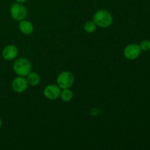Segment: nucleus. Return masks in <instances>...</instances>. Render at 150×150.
I'll use <instances>...</instances> for the list:
<instances>
[{"label": "nucleus", "instance_id": "nucleus-1", "mask_svg": "<svg viewBox=\"0 0 150 150\" xmlns=\"http://www.w3.org/2000/svg\"><path fill=\"white\" fill-rule=\"evenodd\" d=\"M93 21L97 26L101 28H107L111 25L113 18L111 13L105 10L97 11L93 16Z\"/></svg>", "mask_w": 150, "mask_h": 150}, {"label": "nucleus", "instance_id": "nucleus-2", "mask_svg": "<svg viewBox=\"0 0 150 150\" xmlns=\"http://www.w3.org/2000/svg\"><path fill=\"white\" fill-rule=\"evenodd\" d=\"M32 64L26 58H19L13 64V70L18 76H26L31 72Z\"/></svg>", "mask_w": 150, "mask_h": 150}, {"label": "nucleus", "instance_id": "nucleus-3", "mask_svg": "<svg viewBox=\"0 0 150 150\" xmlns=\"http://www.w3.org/2000/svg\"><path fill=\"white\" fill-rule=\"evenodd\" d=\"M57 84L62 89H68L74 83V76L70 72L64 71L59 74L57 77Z\"/></svg>", "mask_w": 150, "mask_h": 150}, {"label": "nucleus", "instance_id": "nucleus-4", "mask_svg": "<svg viewBox=\"0 0 150 150\" xmlns=\"http://www.w3.org/2000/svg\"><path fill=\"white\" fill-rule=\"evenodd\" d=\"M10 15L14 20L21 21L26 18L27 10L21 3H14L10 7Z\"/></svg>", "mask_w": 150, "mask_h": 150}, {"label": "nucleus", "instance_id": "nucleus-5", "mask_svg": "<svg viewBox=\"0 0 150 150\" xmlns=\"http://www.w3.org/2000/svg\"><path fill=\"white\" fill-rule=\"evenodd\" d=\"M141 51H142V49L139 45L135 43L130 44V45H127L125 48L124 55L127 59H136L140 55Z\"/></svg>", "mask_w": 150, "mask_h": 150}, {"label": "nucleus", "instance_id": "nucleus-6", "mask_svg": "<svg viewBox=\"0 0 150 150\" xmlns=\"http://www.w3.org/2000/svg\"><path fill=\"white\" fill-rule=\"evenodd\" d=\"M43 94L46 98L49 100H56L60 96L61 91H60L59 86L55 84L48 85L44 89Z\"/></svg>", "mask_w": 150, "mask_h": 150}, {"label": "nucleus", "instance_id": "nucleus-7", "mask_svg": "<svg viewBox=\"0 0 150 150\" xmlns=\"http://www.w3.org/2000/svg\"><path fill=\"white\" fill-rule=\"evenodd\" d=\"M28 82L26 79L23 76H18V77L14 79L12 82V87L13 89L16 92H23L27 89Z\"/></svg>", "mask_w": 150, "mask_h": 150}, {"label": "nucleus", "instance_id": "nucleus-8", "mask_svg": "<svg viewBox=\"0 0 150 150\" xmlns=\"http://www.w3.org/2000/svg\"><path fill=\"white\" fill-rule=\"evenodd\" d=\"M18 50L17 47L13 45H9L3 49L1 55L4 59L10 61L14 59L18 56Z\"/></svg>", "mask_w": 150, "mask_h": 150}, {"label": "nucleus", "instance_id": "nucleus-9", "mask_svg": "<svg viewBox=\"0 0 150 150\" xmlns=\"http://www.w3.org/2000/svg\"><path fill=\"white\" fill-rule=\"evenodd\" d=\"M18 27L21 32L24 35H31L34 30V26L32 23L28 21H21Z\"/></svg>", "mask_w": 150, "mask_h": 150}, {"label": "nucleus", "instance_id": "nucleus-10", "mask_svg": "<svg viewBox=\"0 0 150 150\" xmlns=\"http://www.w3.org/2000/svg\"><path fill=\"white\" fill-rule=\"evenodd\" d=\"M26 76H27L26 81L31 86H37L40 82V77L38 73L35 72H32V73L30 72Z\"/></svg>", "mask_w": 150, "mask_h": 150}, {"label": "nucleus", "instance_id": "nucleus-11", "mask_svg": "<svg viewBox=\"0 0 150 150\" xmlns=\"http://www.w3.org/2000/svg\"><path fill=\"white\" fill-rule=\"evenodd\" d=\"M60 96H61L62 100L64 102H69L72 100L73 97V92H72L70 89H63L62 92H61L60 94Z\"/></svg>", "mask_w": 150, "mask_h": 150}, {"label": "nucleus", "instance_id": "nucleus-12", "mask_svg": "<svg viewBox=\"0 0 150 150\" xmlns=\"http://www.w3.org/2000/svg\"><path fill=\"white\" fill-rule=\"evenodd\" d=\"M96 23L94 21H89L86 22L84 24V26H83V29L88 33H92L93 32H95V29H96Z\"/></svg>", "mask_w": 150, "mask_h": 150}, {"label": "nucleus", "instance_id": "nucleus-13", "mask_svg": "<svg viewBox=\"0 0 150 150\" xmlns=\"http://www.w3.org/2000/svg\"><path fill=\"white\" fill-rule=\"evenodd\" d=\"M139 46H140L141 49H142V51H149L150 49V41L143 40L140 43Z\"/></svg>", "mask_w": 150, "mask_h": 150}, {"label": "nucleus", "instance_id": "nucleus-14", "mask_svg": "<svg viewBox=\"0 0 150 150\" xmlns=\"http://www.w3.org/2000/svg\"><path fill=\"white\" fill-rule=\"evenodd\" d=\"M16 1L18 3H23L27 1V0H16Z\"/></svg>", "mask_w": 150, "mask_h": 150}, {"label": "nucleus", "instance_id": "nucleus-15", "mask_svg": "<svg viewBox=\"0 0 150 150\" xmlns=\"http://www.w3.org/2000/svg\"><path fill=\"white\" fill-rule=\"evenodd\" d=\"M1 125H2V122H1V118H0V128H1Z\"/></svg>", "mask_w": 150, "mask_h": 150}]
</instances>
